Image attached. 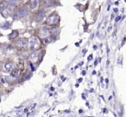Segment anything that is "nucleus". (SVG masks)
Wrapping results in <instances>:
<instances>
[{"mask_svg": "<svg viewBox=\"0 0 126 117\" xmlns=\"http://www.w3.org/2000/svg\"><path fill=\"white\" fill-rule=\"evenodd\" d=\"M36 35L41 40H45L47 37L50 36V30H49L48 27L46 26H42L37 30Z\"/></svg>", "mask_w": 126, "mask_h": 117, "instance_id": "obj_1", "label": "nucleus"}, {"mask_svg": "<svg viewBox=\"0 0 126 117\" xmlns=\"http://www.w3.org/2000/svg\"><path fill=\"white\" fill-rule=\"evenodd\" d=\"M47 23L50 26H57L60 23V16L57 12H53L47 18Z\"/></svg>", "mask_w": 126, "mask_h": 117, "instance_id": "obj_2", "label": "nucleus"}, {"mask_svg": "<svg viewBox=\"0 0 126 117\" xmlns=\"http://www.w3.org/2000/svg\"><path fill=\"white\" fill-rule=\"evenodd\" d=\"M29 12V7L27 5L21 6V7L17 8L16 11H14V15H13V18H20L25 17Z\"/></svg>", "mask_w": 126, "mask_h": 117, "instance_id": "obj_3", "label": "nucleus"}, {"mask_svg": "<svg viewBox=\"0 0 126 117\" xmlns=\"http://www.w3.org/2000/svg\"><path fill=\"white\" fill-rule=\"evenodd\" d=\"M41 39L39 38L38 37H33L29 40V47H30V49H33V50H35V49H38L41 48Z\"/></svg>", "mask_w": 126, "mask_h": 117, "instance_id": "obj_4", "label": "nucleus"}, {"mask_svg": "<svg viewBox=\"0 0 126 117\" xmlns=\"http://www.w3.org/2000/svg\"><path fill=\"white\" fill-rule=\"evenodd\" d=\"M27 44H28V41L26 40L25 38H21V39H18V40H16V42H15L14 45L15 47L16 48V49H24L25 47H26Z\"/></svg>", "mask_w": 126, "mask_h": 117, "instance_id": "obj_5", "label": "nucleus"}, {"mask_svg": "<svg viewBox=\"0 0 126 117\" xmlns=\"http://www.w3.org/2000/svg\"><path fill=\"white\" fill-rule=\"evenodd\" d=\"M44 17H45V11H39L35 14V20L37 22H40L43 19Z\"/></svg>", "mask_w": 126, "mask_h": 117, "instance_id": "obj_6", "label": "nucleus"}, {"mask_svg": "<svg viewBox=\"0 0 126 117\" xmlns=\"http://www.w3.org/2000/svg\"><path fill=\"white\" fill-rule=\"evenodd\" d=\"M14 70V63L12 62H7V63L4 64V70L6 72H11Z\"/></svg>", "mask_w": 126, "mask_h": 117, "instance_id": "obj_7", "label": "nucleus"}, {"mask_svg": "<svg viewBox=\"0 0 126 117\" xmlns=\"http://www.w3.org/2000/svg\"><path fill=\"white\" fill-rule=\"evenodd\" d=\"M54 4V0H41V5L43 7H51Z\"/></svg>", "mask_w": 126, "mask_h": 117, "instance_id": "obj_8", "label": "nucleus"}, {"mask_svg": "<svg viewBox=\"0 0 126 117\" xmlns=\"http://www.w3.org/2000/svg\"><path fill=\"white\" fill-rule=\"evenodd\" d=\"M39 4H40V0H30L29 6H30V8L31 10H34L38 7Z\"/></svg>", "mask_w": 126, "mask_h": 117, "instance_id": "obj_9", "label": "nucleus"}, {"mask_svg": "<svg viewBox=\"0 0 126 117\" xmlns=\"http://www.w3.org/2000/svg\"><path fill=\"white\" fill-rule=\"evenodd\" d=\"M20 74H21V70L17 68L14 69V70L11 72V75L12 77H18L20 75Z\"/></svg>", "mask_w": 126, "mask_h": 117, "instance_id": "obj_10", "label": "nucleus"}, {"mask_svg": "<svg viewBox=\"0 0 126 117\" xmlns=\"http://www.w3.org/2000/svg\"><path fill=\"white\" fill-rule=\"evenodd\" d=\"M17 37H18V32L16 31V30H14V31L11 32V34L9 36V38H10V40H15Z\"/></svg>", "mask_w": 126, "mask_h": 117, "instance_id": "obj_11", "label": "nucleus"}, {"mask_svg": "<svg viewBox=\"0 0 126 117\" xmlns=\"http://www.w3.org/2000/svg\"><path fill=\"white\" fill-rule=\"evenodd\" d=\"M8 3H9V0H6V1H2L1 3V11H4V9L8 5Z\"/></svg>", "mask_w": 126, "mask_h": 117, "instance_id": "obj_12", "label": "nucleus"}]
</instances>
